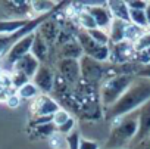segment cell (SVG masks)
Returning a JSON list of instances; mask_svg holds the SVG:
<instances>
[{"instance_id":"obj_20","label":"cell","mask_w":150,"mask_h":149,"mask_svg":"<svg viewBox=\"0 0 150 149\" xmlns=\"http://www.w3.org/2000/svg\"><path fill=\"white\" fill-rule=\"evenodd\" d=\"M37 31L41 34V37H43L47 43H49V41H54L56 37H57V33H59V30H57V22L47 19L44 24H41V27H40Z\"/></svg>"},{"instance_id":"obj_24","label":"cell","mask_w":150,"mask_h":149,"mask_svg":"<svg viewBox=\"0 0 150 149\" xmlns=\"http://www.w3.org/2000/svg\"><path fill=\"white\" fill-rule=\"evenodd\" d=\"M88 36L99 44L102 46H109L110 44V37H109V33L105 31V30H100V28H94V30H90L87 31Z\"/></svg>"},{"instance_id":"obj_25","label":"cell","mask_w":150,"mask_h":149,"mask_svg":"<svg viewBox=\"0 0 150 149\" xmlns=\"http://www.w3.org/2000/svg\"><path fill=\"white\" fill-rule=\"evenodd\" d=\"M134 49H135V52L137 53H140V52H144V50H147V49H150V28L149 30H146L144 33H143V36L134 43Z\"/></svg>"},{"instance_id":"obj_9","label":"cell","mask_w":150,"mask_h":149,"mask_svg":"<svg viewBox=\"0 0 150 149\" xmlns=\"http://www.w3.org/2000/svg\"><path fill=\"white\" fill-rule=\"evenodd\" d=\"M87 11L88 14L93 16V19L96 21V25L97 28L100 30H105L108 31L113 22V16L108 8L106 3H99V5H90L87 6Z\"/></svg>"},{"instance_id":"obj_8","label":"cell","mask_w":150,"mask_h":149,"mask_svg":"<svg viewBox=\"0 0 150 149\" xmlns=\"http://www.w3.org/2000/svg\"><path fill=\"white\" fill-rule=\"evenodd\" d=\"M59 109V103L49 95H40L31 105V111L35 117H53Z\"/></svg>"},{"instance_id":"obj_10","label":"cell","mask_w":150,"mask_h":149,"mask_svg":"<svg viewBox=\"0 0 150 149\" xmlns=\"http://www.w3.org/2000/svg\"><path fill=\"white\" fill-rule=\"evenodd\" d=\"M135 55L137 52L134 49V44L129 41H122L110 46V61L116 65H122L131 59H135Z\"/></svg>"},{"instance_id":"obj_26","label":"cell","mask_w":150,"mask_h":149,"mask_svg":"<svg viewBox=\"0 0 150 149\" xmlns=\"http://www.w3.org/2000/svg\"><path fill=\"white\" fill-rule=\"evenodd\" d=\"M11 78H12V87H15L16 90L21 89L22 86H25L27 83H30V80H31L30 77L25 76L24 72H19V71H13Z\"/></svg>"},{"instance_id":"obj_31","label":"cell","mask_w":150,"mask_h":149,"mask_svg":"<svg viewBox=\"0 0 150 149\" xmlns=\"http://www.w3.org/2000/svg\"><path fill=\"white\" fill-rule=\"evenodd\" d=\"M129 11H146L149 2H143V0H134V2H127Z\"/></svg>"},{"instance_id":"obj_22","label":"cell","mask_w":150,"mask_h":149,"mask_svg":"<svg viewBox=\"0 0 150 149\" xmlns=\"http://www.w3.org/2000/svg\"><path fill=\"white\" fill-rule=\"evenodd\" d=\"M129 22L141 30H149V22L144 11H129Z\"/></svg>"},{"instance_id":"obj_33","label":"cell","mask_w":150,"mask_h":149,"mask_svg":"<svg viewBox=\"0 0 150 149\" xmlns=\"http://www.w3.org/2000/svg\"><path fill=\"white\" fill-rule=\"evenodd\" d=\"M137 78H146V80H150V62L146 63V65H141L138 72L135 74Z\"/></svg>"},{"instance_id":"obj_23","label":"cell","mask_w":150,"mask_h":149,"mask_svg":"<svg viewBox=\"0 0 150 149\" xmlns=\"http://www.w3.org/2000/svg\"><path fill=\"white\" fill-rule=\"evenodd\" d=\"M77 18H78V24L84 28V31H90V30L97 28L96 21H94V19H93V16L88 14L87 8H86L83 12H78V14H77Z\"/></svg>"},{"instance_id":"obj_35","label":"cell","mask_w":150,"mask_h":149,"mask_svg":"<svg viewBox=\"0 0 150 149\" xmlns=\"http://www.w3.org/2000/svg\"><path fill=\"white\" fill-rule=\"evenodd\" d=\"M132 149H150V137L144 139L143 142H140L137 146H134Z\"/></svg>"},{"instance_id":"obj_16","label":"cell","mask_w":150,"mask_h":149,"mask_svg":"<svg viewBox=\"0 0 150 149\" xmlns=\"http://www.w3.org/2000/svg\"><path fill=\"white\" fill-rule=\"evenodd\" d=\"M113 19H119V21H125L129 22V8L127 2H121V0H113V2H108L106 3Z\"/></svg>"},{"instance_id":"obj_4","label":"cell","mask_w":150,"mask_h":149,"mask_svg":"<svg viewBox=\"0 0 150 149\" xmlns=\"http://www.w3.org/2000/svg\"><path fill=\"white\" fill-rule=\"evenodd\" d=\"M78 43L81 44V49L84 52V56H88L97 62L105 63L106 61L110 59V46H102L99 43H96L87 31H80L77 36Z\"/></svg>"},{"instance_id":"obj_18","label":"cell","mask_w":150,"mask_h":149,"mask_svg":"<svg viewBox=\"0 0 150 149\" xmlns=\"http://www.w3.org/2000/svg\"><path fill=\"white\" fill-rule=\"evenodd\" d=\"M47 52H49L47 41L41 37V34H40L38 31H35V37H34L33 47H31V53H33L40 62H43V61L47 58Z\"/></svg>"},{"instance_id":"obj_17","label":"cell","mask_w":150,"mask_h":149,"mask_svg":"<svg viewBox=\"0 0 150 149\" xmlns=\"http://www.w3.org/2000/svg\"><path fill=\"white\" fill-rule=\"evenodd\" d=\"M62 56L63 59H75L80 61L84 56V52L81 49V44L78 43V40H69L63 44L62 47Z\"/></svg>"},{"instance_id":"obj_30","label":"cell","mask_w":150,"mask_h":149,"mask_svg":"<svg viewBox=\"0 0 150 149\" xmlns=\"http://www.w3.org/2000/svg\"><path fill=\"white\" fill-rule=\"evenodd\" d=\"M74 130H75V120H74V118H71L69 121H66L63 125L57 127V133L65 134V136H69Z\"/></svg>"},{"instance_id":"obj_29","label":"cell","mask_w":150,"mask_h":149,"mask_svg":"<svg viewBox=\"0 0 150 149\" xmlns=\"http://www.w3.org/2000/svg\"><path fill=\"white\" fill-rule=\"evenodd\" d=\"M80 140H81L80 131H78V130H74L69 136H66L68 149H80Z\"/></svg>"},{"instance_id":"obj_6","label":"cell","mask_w":150,"mask_h":149,"mask_svg":"<svg viewBox=\"0 0 150 149\" xmlns=\"http://www.w3.org/2000/svg\"><path fill=\"white\" fill-rule=\"evenodd\" d=\"M80 66H81V77L88 83H94L100 80L106 72L105 65L102 62H97L88 56H83L80 59Z\"/></svg>"},{"instance_id":"obj_37","label":"cell","mask_w":150,"mask_h":149,"mask_svg":"<svg viewBox=\"0 0 150 149\" xmlns=\"http://www.w3.org/2000/svg\"><path fill=\"white\" fill-rule=\"evenodd\" d=\"M3 90V87H2V84H0V92H2Z\"/></svg>"},{"instance_id":"obj_34","label":"cell","mask_w":150,"mask_h":149,"mask_svg":"<svg viewBox=\"0 0 150 149\" xmlns=\"http://www.w3.org/2000/svg\"><path fill=\"white\" fill-rule=\"evenodd\" d=\"M6 105H8V106H11V108H18V106L21 105V98H19L16 93H12V95L8 98Z\"/></svg>"},{"instance_id":"obj_11","label":"cell","mask_w":150,"mask_h":149,"mask_svg":"<svg viewBox=\"0 0 150 149\" xmlns=\"http://www.w3.org/2000/svg\"><path fill=\"white\" fill-rule=\"evenodd\" d=\"M54 80H56V77H54L53 71H52L49 66L41 65V66L38 68L37 74L34 76V78H33V83L38 87L40 92H43V93L46 95V93H50V92L53 90V87H54Z\"/></svg>"},{"instance_id":"obj_12","label":"cell","mask_w":150,"mask_h":149,"mask_svg":"<svg viewBox=\"0 0 150 149\" xmlns=\"http://www.w3.org/2000/svg\"><path fill=\"white\" fill-rule=\"evenodd\" d=\"M60 76L66 83H75L81 78V66L80 61L75 59H62L59 62Z\"/></svg>"},{"instance_id":"obj_36","label":"cell","mask_w":150,"mask_h":149,"mask_svg":"<svg viewBox=\"0 0 150 149\" xmlns=\"http://www.w3.org/2000/svg\"><path fill=\"white\" fill-rule=\"evenodd\" d=\"M146 16H147V22H149V28H150V2H149V5H147V8H146Z\"/></svg>"},{"instance_id":"obj_15","label":"cell","mask_w":150,"mask_h":149,"mask_svg":"<svg viewBox=\"0 0 150 149\" xmlns=\"http://www.w3.org/2000/svg\"><path fill=\"white\" fill-rule=\"evenodd\" d=\"M129 22L125 21H119V19H113L110 28H109V37H110V44H118L125 41V36H127V30H128Z\"/></svg>"},{"instance_id":"obj_21","label":"cell","mask_w":150,"mask_h":149,"mask_svg":"<svg viewBox=\"0 0 150 149\" xmlns=\"http://www.w3.org/2000/svg\"><path fill=\"white\" fill-rule=\"evenodd\" d=\"M16 95L21 98V99H25V101H30V99H37L38 96H40V90H38V87L33 83V81H30V83H27L25 86H22L21 89H18L16 90Z\"/></svg>"},{"instance_id":"obj_27","label":"cell","mask_w":150,"mask_h":149,"mask_svg":"<svg viewBox=\"0 0 150 149\" xmlns=\"http://www.w3.org/2000/svg\"><path fill=\"white\" fill-rule=\"evenodd\" d=\"M35 131L41 137H50L54 133H57V127L54 125V123H47V124H43V125L35 127Z\"/></svg>"},{"instance_id":"obj_7","label":"cell","mask_w":150,"mask_h":149,"mask_svg":"<svg viewBox=\"0 0 150 149\" xmlns=\"http://www.w3.org/2000/svg\"><path fill=\"white\" fill-rule=\"evenodd\" d=\"M137 112H138V131H137V136L132 140L129 149L137 146L144 139L150 137V101L146 102Z\"/></svg>"},{"instance_id":"obj_32","label":"cell","mask_w":150,"mask_h":149,"mask_svg":"<svg viewBox=\"0 0 150 149\" xmlns=\"http://www.w3.org/2000/svg\"><path fill=\"white\" fill-rule=\"evenodd\" d=\"M80 149H100V146H99V143L94 142V140L81 137V140H80Z\"/></svg>"},{"instance_id":"obj_3","label":"cell","mask_w":150,"mask_h":149,"mask_svg":"<svg viewBox=\"0 0 150 149\" xmlns=\"http://www.w3.org/2000/svg\"><path fill=\"white\" fill-rule=\"evenodd\" d=\"M134 80L135 76H128V74H116L106 78L100 87V99L105 108L108 109L115 105L121 99V96L131 87Z\"/></svg>"},{"instance_id":"obj_28","label":"cell","mask_w":150,"mask_h":149,"mask_svg":"<svg viewBox=\"0 0 150 149\" xmlns=\"http://www.w3.org/2000/svg\"><path fill=\"white\" fill-rule=\"evenodd\" d=\"M72 117L69 115V112L66 111V109H63V108H60L54 115H53V123H54V125L56 127H60V125H63L66 121H69Z\"/></svg>"},{"instance_id":"obj_19","label":"cell","mask_w":150,"mask_h":149,"mask_svg":"<svg viewBox=\"0 0 150 149\" xmlns=\"http://www.w3.org/2000/svg\"><path fill=\"white\" fill-rule=\"evenodd\" d=\"M59 6H62V5H57L54 2H44V0H35V2H31V11L37 16L53 14L56 9H59Z\"/></svg>"},{"instance_id":"obj_5","label":"cell","mask_w":150,"mask_h":149,"mask_svg":"<svg viewBox=\"0 0 150 149\" xmlns=\"http://www.w3.org/2000/svg\"><path fill=\"white\" fill-rule=\"evenodd\" d=\"M34 37H35V33H33V34H30V36H27V37H24V38H21V40H18V41L11 47V50H9L8 55H6V63H8L11 68H13L15 63H16L19 59H22L25 55L31 53V47H33V43H34Z\"/></svg>"},{"instance_id":"obj_2","label":"cell","mask_w":150,"mask_h":149,"mask_svg":"<svg viewBox=\"0 0 150 149\" xmlns=\"http://www.w3.org/2000/svg\"><path fill=\"white\" fill-rule=\"evenodd\" d=\"M138 131V112H132L112 127L110 134L105 143V149H129Z\"/></svg>"},{"instance_id":"obj_14","label":"cell","mask_w":150,"mask_h":149,"mask_svg":"<svg viewBox=\"0 0 150 149\" xmlns=\"http://www.w3.org/2000/svg\"><path fill=\"white\" fill-rule=\"evenodd\" d=\"M33 18H16V19H6L0 21V36H12L25 28Z\"/></svg>"},{"instance_id":"obj_13","label":"cell","mask_w":150,"mask_h":149,"mask_svg":"<svg viewBox=\"0 0 150 149\" xmlns=\"http://www.w3.org/2000/svg\"><path fill=\"white\" fill-rule=\"evenodd\" d=\"M40 66H41L40 61H38L33 53H28V55H25L22 59H19V61L15 63L13 71L24 72L27 77L34 78V76L37 74V71H38V68H40Z\"/></svg>"},{"instance_id":"obj_1","label":"cell","mask_w":150,"mask_h":149,"mask_svg":"<svg viewBox=\"0 0 150 149\" xmlns=\"http://www.w3.org/2000/svg\"><path fill=\"white\" fill-rule=\"evenodd\" d=\"M150 101V80L137 78L131 87L121 96V99L105 111V117L109 121L121 120L135 111H138L146 102Z\"/></svg>"}]
</instances>
